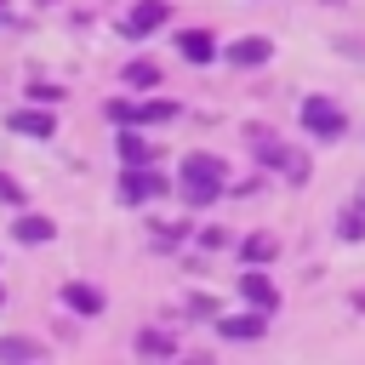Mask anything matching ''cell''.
<instances>
[{"mask_svg":"<svg viewBox=\"0 0 365 365\" xmlns=\"http://www.w3.org/2000/svg\"><path fill=\"white\" fill-rule=\"evenodd\" d=\"M177 46H182V57H188V63H211V57H217V40H211L205 29H182V34H177Z\"/></svg>","mask_w":365,"mask_h":365,"instance_id":"9","label":"cell"},{"mask_svg":"<svg viewBox=\"0 0 365 365\" xmlns=\"http://www.w3.org/2000/svg\"><path fill=\"white\" fill-rule=\"evenodd\" d=\"M171 348H177V342H171L165 331H143V336H137V354H171Z\"/></svg>","mask_w":365,"mask_h":365,"instance_id":"18","label":"cell"},{"mask_svg":"<svg viewBox=\"0 0 365 365\" xmlns=\"http://www.w3.org/2000/svg\"><path fill=\"white\" fill-rule=\"evenodd\" d=\"M359 205H365V188H359Z\"/></svg>","mask_w":365,"mask_h":365,"instance_id":"24","label":"cell"},{"mask_svg":"<svg viewBox=\"0 0 365 365\" xmlns=\"http://www.w3.org/2000/svg\"><path fill=\"white\" fill-rule=\"evenodd\" d=\"M240 297H245L251 308H262V314H268V308H279L274 279H268V274H257V268H245V274H240Z\"/></svg>","mask_w":365,"mask_h":365,"instance_id":"4","label":"cell"},{"mask_svg":"<svg viewBox=\"0 0 365 365\" xmlns=\"http://www.w3.org/2000/svg\"><path fill=\"white\" fill-rule=\"evenodd\" d=\"M108 120H120V125H137V103H108Z\"/></svg>","mask_w":365,"mask_h":365,"instance_id":"20","label":"cell"},{"mask_svg":"<svg viewBox=\"0 0 365 365\" xmlns=\"http://www.w3.org/2000/svg\"><path fill=\"white\" fill-rule=\"evenodd\" d=\"M268 57H274V46H268L262 34H245V40L228 46V63H240V68H257V63H268Z\"/></svg>","mask_w":365,"mask_h":365,"instance_id":"7","label":"cell"},{"mask_svg":"<svg viewBox=\"0 0 365 365\" xmlns=\"http://www.w3.org/2000/svg\"><path fill=\"white\" fill-rule=\"evenodd\" d=\"M63 302H68L74 314H86V319L103 314V291H97V285H63Z\"/></svg>","mask_w":365,"mask_h":365,"instance_id":"11","label":"cell"},{"mask_svg":"<svg viewBox=\"0 0 365 365\" xmlns=\"http://www.w3.org/2000/svg\"><path fill=\"white\" fill-rule=\"evenodd\" d=\"M297 120H302V131H308V137H319V143H336V137H342V125H348V114H342L331 97H302Z\"/></svg>","mask_w":365,"mask_h":365,"instance_id":"2","label":"cell"},{"mask_svg":"<svg viewBox=\"0 0 365 365\" xmlns=\"http://www.w3.org/2000/svg\"><path fill=\"white\" fill-rule=\"evenodd\" d=\"M0 359H40V342H29V336H6V342H0Z\"/></svg>","mask_w":365,"mask_h":365,"instance_id":"14","label":"cell"},{"mask_svg":"<svg viewBox=\"0 0 365 365\" xmlns=\"http://www.w3.org/2000/svg\"><path fill=\"white\" fill-rule=\"evenodd\" d=\"M160 23H165V0H137V6H131V17H125V34L137 40V34L160 29Z\"/></svg>","mask_w":365,"mask_h":365,"instance_id":"6","label":"cell"},{"mask_svg":"<svg viewBox=\"0 0 365 365\" xmlns=\"http://www.w3.org/2000/svg\"><path fill=\"white\" fill-rule=\"evenodd\" d=\"M177 114V103H143L137 108V125H160V120H171Z\"/></svg>","mask_w":365,"mask_h":365,"instance_id":"16","label":"cell"},{"mask_svg":"<svg viewBox=\"0 0 365 365\" xmlns=\"http://www.w3.org/2000/svg\"><path fill=\"white\" fill-rule=\"evenodd\" d=\"M154 194H165V177L148 171V165H125V177H120V200H125V205H143V200H154Z\"/></svg>","mask_w":365,"mask_h":365,"instance_id":"3","label":"cell"},{"mask_svg":"<svg viewBox=\"0 0 365 365\" xmlns=\"http://www.w3.org/2000/svg\"><path fill=\"white\" fill-rule=\"evenodd\" d=\"M11 234H17L23 245H46L57 228H51V217H17V222H11Z\"/></svg>","mask_w":365,"mask_h":365,"instance_id":"12","label":"cell"},{"mask_svg":"<svg viewBox=\"0 0 365 365\" xmlns=\"http://www.w3.org/2000/svg\"><path fill=\"white\" fill-rule=\"evenodd\" d=\"M240 257H245V262H268V257H274V240H268V234H257V240H245V245H240Z\"/></svg>","mask_w":365,"mask_h":365,"instance_id":"17","label":"cell"},{"mask_svg":"<svg viewBox=\"0 0 365 365\" xmlns=\"http://www.w3.org/2000/svg\"><path fill=\"white\" fill-rule=\"evenodd\" d=\"M29 97H34V103H57L63 91H57V86H29Z\"/></svg>","mask_w":365,"mask_h":365,"instance_id":"22","label":"cell"},{"mask_svg":"<svg viewBox=\"0 0 365 365\" xmlns=\"http://www.w3.org/2000/svg\"><path fill=\"white\" fill-rule=\"evenodd\" d=\"M11 131H23V137H57V120L46 108H17L11 114Z\"/></svg>","mask_w":365,"mask_h":365,"instance_id":"8","label":"cell"},{"mask_svg":"<svg viewBox=\"0 0 365 365\" xmlns=\"http://www.w3.org/2000/svg\"><path fill=\"white\" fill-rule=\"evenodd\" d=\"M0 200H6V205H17V200H23V182H11L6 171H0Z\"/></svg>","mask_w":365,"mask_h":365,"instance_id":"21","label":"cell"},{"mask_svg":"<svg viewBox=\"0 0 365 365\" xmlns=\"http://www.w3.org/2000/svg\"><path fill=\"white\" fill-rule=\"evenodd\" d=\"M148 154H154V148H148V137H137V131H125V137H120V160H125V165H148Z\"/></svg>","mask_w":365,"mask_h":365,"instance_id":"13","label":"cell"},{"mask_svg":"<svg viewBox=\"0 0 365 365\" xmlns=\"http://www.w3.org/2000/svg\"><path fill=\"white\" fill-rule=\"evenodd\" d=\"M222 194V160L217 154H188L182 160V200L188 205H211Z\"/></svg>","mask_w":365,"mask_h":365,"instance_id":"1","label":"cell"},{"mask_svg":"<svg viewBox=\"0 0 365 365\" xmlns=\"http://www.w3.org/2000/svg\"><path fill=\"white\" fill-rule=\"evenodd\" d=\"M0 23H6V0H0Z\"/></svg>","mask_w":365,"mask_h":365,"instance_id":"23","label":"cell"},{"mask_svg":"<svg viewBox=\"0 0 365 365\" xmlns=\"http://www.w3.org/2000/svg\"><path fill=\"white\" fill-rule=\"evenodd\" d=\"M217 331H222L228 342H257V336L268 331V319H262V308H257V314H222Z\"/></svg>","mask_w":365,"mask_h":365,"instance_id":"5","label":"cell"},{"mask_svg":"<svg viewBox=\"0 0 365 365\" xmlns=\"http://www.w3.org/2000/svg\"><path fill=\"white\" fill-rule=\"evenodd\" d=\"M125 86H160V68L154 63H125Z\"/></svg>","mask_w":365,"mask_h":365,"instance_id":"15","label":"cell"},{"mask_svg":"<svg viewBox=\"0 0 365 365\" xmlns=\"http://www.w3.org/2000/svg\"><path fill=\"white\" fill-rule=\"evenodd\" d=\"M336 234H342V240H359V234H365V217H359V211H348V217L336 222Z\"/></svg>","mask_w":365,"mask_h":365,"instance_id":"19","label":"cell"},{"mask_svg":"<svg viewBox=\"0 0 365 365\" xmlns=\"http://www.w3.org/2000/svg\"><path fill=\"white\" fill-rule=\"evenodd\" d=\"M251 148H257L262 165H279V171H285V160H291V148H285L274 131H251Z\"/></svg>","mask_w":365,"mask_h":365,"instance_id":"10","label":"cell"}]
</instances>
